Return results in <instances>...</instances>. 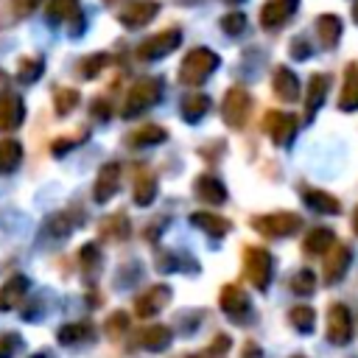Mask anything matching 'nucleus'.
Returning <instances> with one entry per match:
<instances>
[{
    "mask_svg": "<svg viewBox=\"0 0 358 358\" xmlns=\"http://www.w3.org/2000/svg\"><path fill=\"white\" fill-rule=\"evenodd\" d=\"M159 98H162V81H159V78H140V81L129 90V95H126V103H123V112H120V115L129 120V117H134V115L145 112L148 106H154Z\"/></svg>",
    "mask_w": 358,
    "mask_h": 358,
    "instance_id": "obj_1",
    "label": "nucleus"
},
{
    "mask_svg": "<svg viewBox=\"0 0 358 358\" xmlns=\"http://www.w3.org/2000/svg\"><path fill=\"white\" fill-rule=\"evenodd\" d=\"M218 67V56L207 48L190 50L179 64V81L182 84H201L213 70Z\"/></svg>",
    "mask_w": 358,
    "mask_h": 358,
    "instance_id": "obj_2",
    "label": "nucleus"
},
{
    "mask_svg": "<svg viewBox=\"0 0 358 358\" xmlns=\"http://www.w3.org/2000/svg\"><path fill=\"white\" fill-rule=\"evenodd\" d=\"M179 42H182V34H179V31H162V34L148 36L145 42H140L134 53H137V59H143V62H148V59H162V56L173 53V50L179 48Z\"/></svg>",
    "mask_w": 358,
    "mask_h": 358,
    "instance_id": "obj_3",
    "label": "nucleus"
},
{
    "mask_svg": "<svg viewBox=\"0 0 358 358\" xmlns=\"http://www.w3.org/2000/svg\"><path fill=\"white\" fill-rule=\"evenodd\" d=\"M168 302H171V285L157 282V285H151L145 294H140V296H137V302H134V313L145 319V316L159 313Z\"/></svg>",
    "mask_w": 358,
    "mask_h": 358,
    "instance_id": "obj_4",
    "label": "nucleus"
},
{
    "mask_svg": "<svg viewBox=\"0 0 358 358\" xmlns=\"http://www.w3.org/2000/svg\"><path fill=\"white\" fill-rule=\"evenodd\" d=\"M157 11H159V3H154V0H137V3H131L129 8H123V11L117 14V20H120L126 28H143V25H148V22L157 17Z\"/></svg>",
    "mask_w": 358,
    "mask_h": 358,
    "instance_id": "obj_5",
    "label": "nucleus"
},
{
    "mask_svg": "<svg viewBox=\"0 0 358 358\" xmlns=\"http://www.w3.org/2000/svg\"><path fill=\"white\" fill-rule=\"evenodd\" d=\"M117 185H120V165H117V162L103 165V168L98 171L95 185H92V196H95V201H98V204L109 201V199L117 193Z\"/></svg>",
    "mask_w": 358,
    "mask_h": 358,
    "instance_id": "obj_6",
    "label": "nucleus"
},
{
    "mask_svg": "<svg viewBox=\"0 0 358 358\" xmlns=\"http://www.w3.org/2000/svg\"><path fill=\"white\" fill-rule=\"evenodd\" d=\"M25 117V103L20 95H0V129H17Z\"/></svg>",
    "mask_w": 358,
    "mask_h": 358,
    "instance_id": "obj_7",
    "label": "nucleus"
},
{
    "mask_svg": "<svg viewBox=\"0 0 358 358\" xmlns=\"http://www.w3.org/2000/svg\"><path fill=\"white\" fill-rule=\"evenodd\" d=\"M25 291H28V277L17 274V277L6 280V282L0 285V310L17 308V305L22 302V296H25Z\"/></svg>",
    "mask_w": 358,
    "mask_h": 358,
    "instance_id": "obj_8",
    "label": "nucleus"
},
{
    "mask_svg": "<svg viewBox=\"0 0 358 358\" xmlns=\"http://www.w3.org/2000/svg\"><path fill=\"white\" fill-rule=\"evenodd\" d=\"M246 109H249V98L241 90H229L227 98H224V120L229 126H241Z\"/></svg>",
    "mask_w": 358,
    "mask_h": 358,
    "instance_id": "obj_9",
    "label": "nucleus"
},
{
    "mask_svg": "<svg viewBox=\"0 0 358 358\" xmlns=\"http://www.w3.org/2000/svg\"><path fill=\"white\" fill-rule=\"evenodd\" d=\"M56 338H59V344L76 347V344L92 341V338H95V330H92V324H87V322H73V324H64V327L56 333Z\"/></svg>",
    "mask_w": 358,
    "mask_h": 358,
    "instance_id": "obj_10",
    "label": "nucleus"
},
{
    "mask_svg": "<svg viewBox=\"0 0 358 358\" xmlns=\"http://www.w3.org/2000/svg\"><path fill=\"white\" fill-rule=\"evenodd\" d=\"M171 330L165 327V324H148V327H143L140 330V347H145V350H151V352H159V350H165L168 344H171Z\"/></svg>",
    "mask_w": 358,
    "mask_h": 358,
    "instance_id": "obj_11",
    "label": "nucleus"
},
{
    "mask_svg": "<svg viewBox=\"0 0 358 358\" xmlns=\"http://www.w3.org/2000/svg\"><path fill=\"white\" fill-rule=\"evenodd\" d=\"M162 140H168V131H165L162 126H157V123H145V126H140L137 131L129 134V143L137 145V148L157 145V143H162Z\"/></svg>",
    "mask_w": 358,
    "mask_h": 358,
    "instance_id": "obj_12",
    "label": "nucleus"
},
{
    "mask_svg": "<svg viewBox=\"0 0 358 358\" xmlns=\"http://www.w3.org/2000/svg\"><path fill=\"white\" fill-rule=\"evenodd\" d=\"M196 193H199V199H204V201H210V204H221V201L227 199L224 185H221L215 176H210V173H204V176L196 179Z\"/></svg>",
    "mask_w": 358,
    "mask_h": 358,
    "instance_id": "obj_13",
    "label": "nucleus"
},
{
    "mask_svg": "<svg viewBox=\"0 0 358 358\" xmlns=\"http://www.w3.org/2000/svg\"><path fill=\"white\" fill-rule=\"evenodd\" d=\"M48 20L50 22H67L73 17H78V0H48V8H45Z\"/></svg>",
    "mask_w": 358,
    "mask_h": 358,
    "instance_id": "obj_14",
    "label": "nucleus"
},
{
    "mask_svg": "<svg viewBox=\"0 0 358 358\" xmlns=\"http://www.w3.org/2000/svg\"><path fill=\"white\" fill-rule=\"evenodd\" d=\"M190 221H193L196 227H201V229H204L207 235H213V238H221V235L229 229V221H224L221 215H213V213H193Z\"/></svg>",
    "mask_w": 358,
    "mask_h": 358,
    "instance_id": "obj_15",
    "label": "nucleus"
},
{
    "mask_svg": "<svg viewBox=\"0 0 358 358\" xmlns=\"http://www.w3.org/2000/svg\"><path fill=\"white\" fill-rule=\"evenodd\" d=\"M154 199H157V179L151 173H140L134 179V201L140 207H148Z\"/></svg>",
    "mask_w": 358,
    "mask_h": 358,
    "instance_id": "obj_16",
    "label": "nucleus"
},
{
    "mask_svg": "<svg viewBox=\"0 0 358 358\" xmlns=\"http://www.w3.org/2000/svg\"><path fill=\"white\" fill-rule=\"evenodd\" d=\"M22 159V145L17 140H0V171L11 173Z\"/></svg>",
    "mask_w": 358,
    "mask_h": 358,
    "instance_id": "obj_17",
    "label": "nucleus"
},
{
    "mask_svg": "<svg viewBox=\"0 0 358 358\" xmlns=\"http://www.w3.org/2000/svg\"><path fill=\"white\" fill-rule=\"evenodd\" d=\"M101 232L109 235V238H115V241H126L131 235V227H129V218L123 213H115L112 218H106L101 224Z\"/></svg>",
    "mask_w": 358,
    "mask_h": 358,
    "instance_id": "obj_18",
    "label": "nucleus"
},
{
    "mask_svg": "<svg viewBox=\"0 0 358 358\" xmlns=\"http://www.w3.org/2000/svg\"><path fill=\"white\" fill-rule=\"evenodd\" d=\"M207 98L204 95H187L185 101H182V106H179V112H182V117L187 120V123H196L204 112H207Z\"/></svg>",
    "mask_w": 358,
    "mask_h": 358,
    "instance_id": "obj_19",
    "label": "nucleus"
},
{
    "mask_svg": "<svg viewBox=\"0 0 358 358\" xmlns=\"http://www.w3.org/2000/svg\"><path fill=\"white\" fill-rule=\"evenodd\" d=\"M78 90H73V87H59L56 90V95H53V106H56V115H67V112H73L76 109V103H78Z\"/></svg>",
    "mask_w": 358,
    "mask_h": 358,
    "instance_id": "obj_20",
    "label": "nucleus"
},
{
    "mask_svg": "<svg viewBox=\"0 0 358 358\" xmlns=\"http://www.w3.org/2000/svg\"><path fill=\"white\" fill-rule=\"evenodd\" d=\"M81 268H84L87 277H95L98 274V268H101V252H98L95 243H87L81 249Z\"/></svg>",
    "mask_w": 358,
    "mask_h": 358,
    "instance_id": "obj_21",
    "label": "nucleus"
},
{
    "mask_svg": "<svg viewBox=\"0 0 358 358\" xmlns=\"http://www.w3.org/2000/svg\"><path fill=\"white\" fill-rule=\"evenodd\" d=\"M266 255L263 252H257V249H252L249 252V277L255 280V285H266Z\"/></svg>",
    "mask_w": 358,
    "mask_h": 358,
    "instance_id": "obj_22",
    "label": "nucleus"
},
{
    "mask_svg": "<svg viewBox=\"0 0 358 358\" xmlns=\"http://www.w3.org/2000/svg\"><path fill=\"white\" fill-rule=\"evenodd\" d=\"M17 70H20V78H22V81H36L39 73L45 70V62H42V59H34V56H22Z\"/></svg>",
    "mask_w": 358,
    "mask_h": 358,
    "instance_id": "obj_23",
    "label": "nucleus"
},
{
    "mask_svg": "<svg viewBox=\"0 0 358 358\" xmlns=\"http://www.w3.org/2000/svg\"><path fill=\"white\" fill-rule=\"evenodd\" d=\"M22 347V338L17 333H0V358H14Z\"/></svg>",
    "mask_w": 358,
    "mask_h": 358,
    "instance_id": "obj_24",
    "label": "nucleus"
},
{
    "mask_svg": "<svg viewBox=\"0 0 358 358\" xmlns=\"http://www.w3.org/2000/svg\"><path fill=\"white\" fill-rule=\"evenodd\" d=\"M246 302H243V296H241V291L238 288H224V294H221V308L227 310V313H238V308H243Z\"/></svg>",
    "mask_w": 358,
    "mask_h": 358,
    "instance_id": "obj_25",
    "label": "nucleus"
},
{
    "mask_svg": "<svg viewBox=\"0 0 358 358\" xmlns=\"http://www.w3.org/2000/svg\"><path fill=\"white\" fill-rule=\"evenodd\" d=\"M73 227H76V224L67 218V213H59V215H53V218H50V224H48V229L53 232V238H64V235H67Z\"/></svg>",
    "mask_w": 358,
    "mask_h": 358,
    "instance_id": "obj_26",
    "label": "nucleus"
},
{
    "mask_svg": "<svg viewBox=\"0 0 358 358\" xmlns=\"http://www.w3.org/2000/svg\"><path fill=\"white\" fill-rule=\"evenodd\" d=\"M126 327H129V316H126L123 310H115V313L106 319V333H109L112 338H117V336H120Z\"/></svg>",
    "mask_w": 358,
    "mask_h": 358,
    "instance_id": "obj_27",
    "label": "nucleus"
},
{
    "mask_svg": "<svg viewBox=\"0 0 358 358\" xmlns=\"http://www.w3.org/2000/svg\"><path fill=\"white\" fill-rule=\"evenodd\" d=\"M103 64H106V56H103V53H95L92 59H84L78 70H81V76H84V78H95V76H98V70H101Z\"/></svg>",
    "mask_w": 358,
    "mask_h": 358,
    "instance_id": "obj_28",
    "label": "nucleus"
},
{
    "mask_svg": "<svg viewBox=\"0 0 358 358\" xmlns=\"http://www.w3.org/2000/svg\"><path fill=\"white\" fill-rule=\"evenodd\" d=\"M221 25H224V28H227L229 34H238V31H241V28L246 25V17L235 11V14H229V17H224V22H221Z\"/></svg>",
    "mask_w": 358,
    "mask_h": 358,
    "instance_id": "obj_29",
    "label": "nucleus"
},
{
    "mask_svg": "<svg viewBox=\"0 0 358 358\" xmlns=\"http://www.w3.org/2000/svg\"><path fill=\"white\" fill-rule=\"evenodd\" d=\"M39 6H42V0H14V8H17V14H28V11L39 8Z\"/></svg>",
    "mask_w": 358,
    "mask_h": 358,
    "instance_id": "obj_30",
    "label": "nucleus"
},
{
    "mask_svg": "<svg viewBox=\"0 0 358 358\" xmlns=\"http://www.w3.org/2000/svg\"><path fill=\"white\" fill-rule=\"evenodd\" d=\"M92 115H95V117H109V106H106V103L98 98V101L92 103Z\"/></svg>",
    "mask_w": 358,
    "mask_h": 358,
    "instance_id": "obj_31",
    "label": "nucleus"
},
{
    "mask_svg": "<svg viewBox=\"0 0 358 358\" xmlns=\"http://www.w3.org/2000/svg\"><path fill=\"white\" fill-rule=\"evenodd\" d=\"M227 344H229V338H227V336H218V338L213 341V347H210V352L215 355V352H221V350H227Z\"/></svg>",
    "mask_w": 358,
    "mask_h": 358,
    "instance_id": "obj_32",
    "label": "nucleus"
},
{
    "mask_svg": "<svg viewBox=\"0 0 358 358\" xmlns=\"http://www.w3.org/2000/svg\"><path fill=\"white\" fill-rule=\"evenodd\" d=\"M34 358H50V355H45V352H39V355H34Z\"/></svg>",
    "mask_w": 358,
    "mask_h": 358,
    "instance_id": "obj_33",
    "label": "nucleus"
},
{
    "mask_svg": "<svg viewBox=\"0 0 358 358\" xmlns=\"http://www.w3.org/2000/svg\"><path fill=\"white\" fill-rule=\"evenodd\" d=\"M109 3H112V0H109Z\"/></svg>",
    "mask_w": 358,
    "mask_h": 358,
    "instance_id": "obj_34",
    "label": "nucleus"
}]
</instances>
